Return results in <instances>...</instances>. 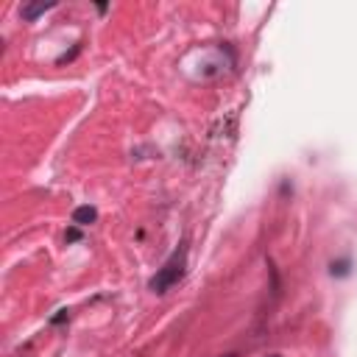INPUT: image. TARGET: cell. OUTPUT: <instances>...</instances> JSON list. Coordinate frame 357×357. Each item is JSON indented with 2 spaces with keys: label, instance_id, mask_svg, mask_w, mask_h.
<instances>
[{
  "label": "cell",
  "instance_id": "cell-6",
  "mask_svg": "<svg viewBox=\"0 0 357 357\" xmlns=\"http://www.w3.org/2000/svg\"><path fill=\"white\" fill-rule=\"evenodd\" d=\"M226 357H234V354H226Z\"/></svg>",
  "mask_w": 357,
  "mask_h": 357
},
{
  "label": "cell",
  "instance_id": "cell-5",
  "mask_svg": "<svg viewBox=\"0 0 357 357\" xmlns=\"http://www.w3.org/2000/svg\"><path fill=\"white\" fill-rule=\"evenodd\" d=\"M268 357H282V354H268Z\"/></svg>",
  "mask_w": 357,
  "mask_h": 357
},
{
  "label": "cell",
  "instance_id": "cell-3",
  "mask_svg": "<svg viewBox=\"0 0 357 357\" xmlns=\"http://www.w3.org/2000/svg\"><path fill=\"white\" fill-rule=\"evenodd\" d=\"M53 8V3H28V6H22V20H36L39 14H45V11H50Z\"/></svg>",
  "mask_w": 357,
  "mask_h": 357
},
{
  "label": "cell",
  "instance_id": "cell-2",
  "mask_svg": "<svg viewBox=\"0 0 357 357\" xmlns=\"http://www.w3.org/2000/svg\"><path fill=\"white\" fill-rule=\"evenodd\" d=\"M95 218H98V212H95V206H75L73 209V223H78V226H89V223H95Z\"/></svg>",
  "mask_w": 357,
  "mask_h": 357
},
{
  "label": "cell",
  "instance_id": "cell-4",
  "mask_svg": "<svg viewBox=\"0 0 357 357\" xmlns=\"http://www.w3.org/2000/svg\"><path fill=\"white\" fill-rule=\"evenodd\" d=\"M64 240H67V243H75V240H81V231H78V229H67Z\"/></svg>",
  "mask_w": 357,
  "mask_h": 357
},
{
  "label": "cell",
  "instance_id": "cell-1",
  "mask_svg": "<svg viewBox=\"0 0 357 357\" xmlns=\"http://www.w3.org/2000/svg\"><path fill=\"white\" fill-rule=\"evenodd\" d=\"M184 268H187V245L181 243L170 257H167V262L151 276V282H148V287L153 290V293H167L181 276H184Z\"/></svg>",
  "mask_w": 357,
  "mask_h": 357
}]
</instances>
